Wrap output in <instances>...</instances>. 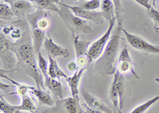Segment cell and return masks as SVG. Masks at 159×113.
I'll return each mask as SVG.
<instances>
[{
    "mask_svg": "<svg viewBox=\"0 0 159 113\" xmlns=\"http://www.w3.org/2000/svg\"><path fill=\"white\" fill-rule=\"evenodd\" d=\"M11 49L15 52L17 56V66L15 70H19L22 73L29 75L36 82L37 87L42 88L45 89L44 85L43 77L38 71L37 63V54L35 53L34 49L30 42H24L20 44L16 48L11 46Z\"/></svg>",
    "mask_w": 159,
    "mask_h": 113,
    "instance_id": "obj_1",
    "label": "cell"
},
{
    "mask_svg": "<svg viewBox=\"0 0 159 113\" xmlns=\"http://www.w3.org/2000/svg\"><path fill=\"white\" fill-rule=\"evenodd\" d=\"M123 25L119 21V25L115 29L114 34L109 40L104 51L99 58L94 61L92 67V73H99L101 76L114 75L116 69L114 64L118 55L119 48V41L121 39V33L123 31Z\"/></svg>",
    "mask_w": 159,
    "mask_h": 113,
    "instance_id": "obj_2",
    "label": "cell"
},
{
    "mask_svg": "<svg viewBox=\"0 0 159 113\" xmlns=\"http://www.w3.org/2000/svg\"><path fill=\"white\" fill-rule=\"evenodd\" d=\"M58 4L61 6V8L57 14L65 23V26L72 32V34H79V32L84 34H92L93 32V29L88 24L87 21L76 16L69 8L62 5L61 2H59Z\"/></svg>",
    "mask_w": 159,
    "mask_h": 113,
    "instance_id": "obj_3",
    "label": "cell"
},
{
    "mask_svg": "<svg viewBox=\"0 0 159 113\" xmlns=\"http://www.w3.org/2000/svg\"><path fill=\"white\" fill-rule=\"evenodd\" d=\"M116 19H117L116 16L112 18L111 20L109 22L108 28H107V31L105 32L104 34L100 38L93 42L89 47V50L86 53V56L89 59V61L90 64H92V62H94L95 61L97 60L99 56H101L103 52L104 51L105 48L107 46L109 40L111 39V34L112 29H113V26H114Z\"/></svg>",
    "mask_w": 159,
    "mask_h": 113,
    "instance_id": "obj_4",
    "label": "cell"
},
{
    "mask_svg": "<svg viewBox=\"0 0 159 113\" xmlns=\"http://www.w3.org/2000/svg\"><path fill=\"white\" fill-rule=\"evenodd\" d=\"M80 105L79 97H68L57 100L52 108L45 109L42 113H83Z\"/></svg>",
    "mask_w": 159,
    "mask_h": 113,
    "instance_id": "obj_5",
    "label": "cell"
},
{
    "mask_svg": "<svg viewBox=\"0 0 159 113\" xmlns=\"http://www.w3.org/2000/svg\"><path fill=\"white\" fill-rule=\"evenodd\" d=\"M123 32L124 33L126 39L130 45V46H132L135 49L146 52V53H158L159 54V46L150 44L140 37L129 33L125 29H123Z\"/></svg>",
    "mask_w": 159,
    "mask_h": 113,
    "instance_id": "obj_6",
    "label": "cell"
},
{
    "mask_svg": "<svg viewBox=\"0 0 159 113\" xmlns=\"http://www.w3.org/2000/svg\"><path fill=\"white\" fill-rule=\"evenodd\" d=\"M134 62H133L130 54H129V51L127 46H124L119 53L116 70L122 75L130 73L131 74H133V76L136 79H139V77L134 70Z\"/></svg>",
    "mask_w": 159,
    "mask_h": 113,
    "instance_id": "obj_7",
    "label": "cell"
},
{
    "mask_svg": "<svg viewBox=\"0 0 159 113\" xmlns=\"http://www.w3.org/2000/svg\"><path fill=\"white\" fill-rule=\"evenodd\" d=\"M62 5L69 8L72 13L74 14L76 16L79 17L80 18H83L84 20H89L92 22H94L96 23H103L104 21V18L102 16L100 12H96L93 11H88L82 7H80L77 6H69L66 4L61 3Z\"/></svg>",
    "mask_w": 159,
    "mask_h": 113,
    "instance_id": "obj_8",
    "label": "cell"
},
{
    "mask_svg": "<svg viewBox=\"0 0 159 113\" xmlns=\"http://www.w3.org/2000/svg\"><path fill=\"white\" fill-rule=\"evenodd\" d=\"M80 94H81L82 97L84 100L85 104L90 108H93V109L99 110V111H102L106 113H113L112 110L109 108L108 106L106 105L101 100L95 97L91 93L86 91L84 88L80 89Z\"/></svg>",
    "mask_w": 159,
    "mask_h": 113,
    "instance_id": "obj_9",
    "label": "cell"
},
{
    "mask_svg": "<svg viewBox=\"0 0 159 113\" xmlns=\"http://www.w3.org/2000/svg\"><path fill=\"white\" fill-rule=\"evenodd\" d=\"M43 46L47 55L51 56L52 58H56L57 56H63L66 58L69 56V50L54 43L49 35H48V38H45Z\"/></svg>",
    "mask_w": 159,
    "mask_h": 113,
    "instance_id": "obj_10",
    "label": "cell"
},
{
    "mask_svg": "<svg viewBox=\"0 0 159 113\" xmlns=\"http://www.w3.org/2000/svg\"><path fill=\"white\" fill-rule=\"evenodd\" d=\"M11 7L15 16L18 18H24L25 16L34 13L37 10L29 0H20L13 4Z\"/></svg>",
    "mask_w": 159,
    "mask_h": 113,
    "instance_id": "obj_11",
    "label": "cell"
},
{
    "mask_svg": "<svg viewBox=\"0 0 159 113\" xmlns=\"http://www.w3.org/2000/svg\"><path fill=\"white\" fill-rule=\"evenodd\" d=\"M84 70L85 69H79L77 71L73 73L72 77H68L67 79H65L70 88L71 95L72 97H79L78 95H79L80 80L81 78V76Z\"/></svg>",
    "mask_w": 159,
    "mask_h": 113,
    "instance_id": "obj_12",
    "label": "cell"
},
{
    "mask_svg": "<svg viewBox=\"0 0 159 113\" xmlns=\"http://www.w3.org/2000/svg\"><path fill=\"white\" fill-rule=\"evenodd\" d=\"M44 85L45 88L52 92V93L55 96L56 98L58 100L63 99V93H62V86L61 82L57 79H53L49 76L48 77L45 78Z\"/></svg>",
    "mask_w": 159,
    "mask_h": 113,
    "instance_id": "obj_13",
    "label": "cell"
},
{
    "mask_svg": "<svg viewBox=\"0 0 159 113\" xmlns=\"http://www.w3.org/2000/svg\"><path fill=\"white\" fill-rule=\"evenodd\" d=\"M33 6L39 11H52L57 13L60 8L56 4L59 2L60 0H29Z\"/></svg>",
    "mask_w": 159,
    "mask_h": 113,
    "instance_id": "obj_14",
    "label": "cell"
},
{
    "mask_svg": "<svg viewBox=\"0 0 159 113\" xmlns=\"http://www.w3.org/2000/svg\"><path fill=\"white\" fill-rule=\"evenodd\" d=\"M29 93H31L32 95L35 96L38 98V101L41 104L51 106V107L54 105V101L52 100V97L49 95V93L45 91V89L42 88L34 87Z\"/></svg>",
    "mask_w": 159,
    "mask_h": 113,
    "instance_id": "obj_15",
    "label": "cell"
},
{
    "mask_svg": "<svg viewBox=\"0 0 159 113\" xmlns=\"http://www.w3.org/2000/svg\"><path fill=\"white\" fill-rule=\"evenodd\" d=\"M72 35V38H73V46H74L75 52H76V58L80 57V56H85L88 50H89V47L90 46L91 42L80 39L78 34Z\"/></svg>",
    "mask_w": 159,
    "mask_h": 113,
    "instance_id": "obj_16",
    "label": "cell"
},
{
    "mask_svg": "<svg viewBox=\"0 0 159 113\" xmlns=\"http://www.w3.org/2000/svg\"><path fill=\"white\" fill-rule=\"evenodd\" d=\"M33 34V46L36 54L41 52V47L45 39V31L38 29L35 26H30Z\"/></svg>",
    "mask_w": 159,
    "mask_h": 113,
    "instance_id": "obj_17",
    "label": "cell"
},
{
    "mask_svg": "<svg viewBox=\"0 0 159 113\" xmlns=\"http://www.w3.org/2000/svg\"><path fill=\"white\" fill-rule=\"evenodd\" d=\"M100 9H101L100 13H101L102 16L105 20L108 22V23L112 18L116 17L115 5L111 0H102Z\"/></svg>",
    "mask_w": 159,
    "mask_h": 113,
    "instance_id": "obj_18",
    "label": "cell"
},
{
    "mask_svg": "<svg viewBox=\"0 0 159 113\" xmlns=\"http://www.w3.org/2000/svg\"><path fill=\"white\" fill-rule=\"evenodd\" d=\"M49 59V69H48V73L50 77L53 79H60L63 77L65 79L68 78V76L62 71L58 66L55 58H52V56L48 55Z\"/></svg>",
    "mask_w": 159,
    "mask_h": 113,
    "instance_id": "obj_19",
    "label": "cell"
},
{
    "mask_svg": "<svg viewBox=\"0 0 159 113\" xmlns=\"http://www.w3.org/2000/svg\"><path fill=\"white\" fill-rule=\"evenodd\" d=\"M117 72V89L118 94H119V110L121 111L123 109V104H124V97H125V80L123 75L119 73V72L116 70Z\"/></svg>",
    "mask_w": 159,
    "mask_h": 113,
    "instance_id": "obj_20",
    "label": "cell"
},
{
    "mask_svg": "<svg viewBox=\"0 0 159 113\" xmlns=\"http://www.w3.org/2000/svg\"><path fill=\"white\" fill-rule=\"evenodd\" d=\"M22 97V104L17 106L18 111H26L31 113H35L37 111V108L35 104H34L33 100L26 95L21 96Z\"/></svg>",
    "mask_w": 159,
    "mask_h": 113,
    "instance_id": "obj_21",
    "label": "cell"
},
{
    "mask_svg": "<svg viewBox=\"0 0 159 113\" xmlns=\"http://www.w3.org/2000/svg\"><path fill=\"white\" fill-rule=\"evenodd\" d=\"M110 98L111 100L112 104L114 106V108L118 109V106L119 104V100L117 89V72H116V73L114 74L113 80H112L111 85ZM118 111H119V109H118Z\"/></svg>",
    "mask_w": 159,
    "mask_h": 113,
    "instance_id": "obj_22",
    "label": "cell"
},
{
    "mask_svg": "<svg viewBox=\"0 0 159 113\" xmlns=\"http://www.w3.org/2000/svg\"><path fill=\"white\" fill-rule=\"evenodd\" d=\"M1 77H4V78H6L7 80H10L11 82H12V84H14V85L15 86V88H17V91L15 92V93H11V94L16 93V94H18L20 97H21V96H23V95H26V94H27V93H29L30 90H32L33 88H34V87H33V86H29V85H26V84H19V83L16 82L15 80H12V79H11L10 77H7V76H5L4 74H2V73H1Z\"/></svg>",
    "mask_w": 159,
    "mask_h": 113,
    "instance_id": "obj_23",
    "label": "cell"
},
{
    "mask_svg": "<svg viewBox=\"0 0 159 113\" xmlns=\"http://www.w3.org/2000/svg\"><path fill=\"white\" fill-rule=\"evenodd\" d=\"M76 5L88 11H94L100 7L101 2L100 0H89V1L80 0L79 2H76Z\"/></svg>",
    "mask_w": 159,
    "mask_h": 113,
    "instance_id": "obj_24",
    "label": "cell"
},
{
    "mask_svg": "<svg viewBox=\"0 0 159 113\" xmlns=\"http://www.w3.org/2000/svg\"><path fill=\"white\" fill-rule=\"evenodd\" d=\"M13 16H15L11 7H10L7 3L1 2L0 3V18L1 21H10Z\"/></svg>",
    "mask_w": 159,
    "mask_h": 113,
    "instance_id": "obj_25",
    "label": "cell"
},
{
    "mask_svg": "<svg viewBox=\"0 0 159 113\" xmlns=\"http://www.w3.org/2000/svg\"><path fill=\"white\" fill-rule=\"evenodd\" d=\"M158 100H159V95H157V96H156V97H154V98L150 99V100H148V101H147V102H145L144 104L138 106L137 108H134V109L130 113H144V112H146V111L148 110V108H150V106L153 105L154 103H156L157 101H158ZM119 113H122L121 111H119Z\"/></svg>",
    "mask_w": 159,
    "mask_h": 113,
    "instance_id": "obj_26",
    "label": "cell"
},
{
    "mask_svg": "<svg viewBox=\"0 0 159 113\" xmlns=\"http://www.w3.org/2000/svg\"><path fill=\"white\" fill-rule=\"evenodd\" d=\"M37 59H38V65L40 69V71L42 72V75L44 76V78H46V77H49V73H48L49 66H48L47 61L44 58V56H42L41 52H39L37 54Z\"/></svg>",
    "mask_w": 159,
    "mask_h": 113,
    "instance_id": "obj_27",
    "label": "cell"
},
{
    "mask_svg": "<svg viewBox=\"0 0 159 113\" xmlns=\"http://www.w3.org/2000/svg\"><path fill=\"white\" fill-rule=\"evenodd\" d=\"M148 15L152 20L154 21L155 28L157 30L159 29V11H157V10L152 7L151 9L149 10Z\"/></svg>",
    "mask_w": 159,
    "mask_h": 113,
    "instance_id": "obj_28",
    "label": "cell"
},
{
    "mask_svg": "<svg viewBox=\"0 0 159 113\" xmlns=\"http://www.w3.org/2000/svg\"><path fill=\"white\" fill-rule=\"evenodd\" d=\"M76 63H77V66L79 67V69H87L88 66L90 65L89 61V59L88 57L85 56H80V57H77L76 58Z\"/></svg>",
    "mask_w": 159,
    "mask_h": 113,
    "instance_id": "obj_29",
    "label": "cell"
},
{
    "mask_svg": "<svg viewBox=\"0 0 159 113\" xmlns=\"http://www.w3.org/2000/svg\"><path fill=\"white\" fill-rule=\"evenodd\" d=\"M115 5L116 9V16L117 18H119L121 14L123 12V9L121 5V0H111Z\"/></svg>",
    "mask_w": 159,
    "mask_h": 113,
    "instance_id": "obj_30",
    "label": "cell"
},
{
    "mask_svg": "<svg viewBox=\"0 0 159 113\" xmlns=\"http://www.w3.org/2000/svg\"><path fill=\"white\" fill-rule=\"evenodd\" d=\"M67 68L68 70L70 72H72V73H75V72H76L79 70L77 63H76V61H72L69 62L67 65Z\"/></svg>",
    "mask_w": 159,
    "mask_h": 113,
    "instance_id": "obj_31",
    "label": "cell"
},
{
    "mask_svg": "<svg viewBox=\"0 0 159 113\" xmlns=\"http://www.w3.org/2000/svg\"><path fill=\"white\" fill-rule=\"evenodd\" d=\"M133 1L136 2L137 3L140 4L141 6L144 7L145 8H147L148 11L152 8V7L150 5V3H149V1H150V0H133Z\"/></svg>",
    "mask_w": 159,
    "mask_h": 113,
    "instance_id": "obj_32",
    "label": "cell"
},
{
    "mask_svg": "<svg viewBox=\"0 0 159 113\" xmlns=\"http://www.w3.org/2000/svg\"><path fill=\"white\" fill-rule=\"evenodd\" d=\"M84 107L85 108V110L84 111L83 113H106V112H103L102 111H99V110H96V109H93V108H90L87 104H84Z\"/></svg>",
    "mask_w": 159,
    "mask_h": 113,
    "instance_id": "obj_33",
    "label": "cell"
},
{
    "mask_svg": "<svg viewBox=\"0 0 159 113\" xmlns=\"http://www.w3.org/2000/svg\"><path fill=\"white\" fill-rule=\"evenodd\" d=\"M2 1L5 2L6 3L10 4V5H11V6H12L13 4L15 3V2H18V1H20V0H2Z\"/></svg>",
    "mask_w": 159,
    "mask_h": 113,
    "instance_id": "obj_34",
    "label": "cell"
},
{
    "mask_svg": "<svg viewBox=\"0 0 159 113\" xmlns=\"http://www.w3.org/2000/svg\"><path fill=\"white\" fill-rule=\"evenodd\" d=\"M155 81H156V82H157V83H158V84H159V78H156V79H155Z\"/></svg>",
    "mask_w": 159,
    "mask_h": 113,
    "instance_id": "obj_35",
    "label": "cell"
},
{
    "mask_svg": "<svg viewBox=\"0 0 159 113\" xmlns=\"http://www.w3.org/2000/svg\"><path fill=\"white\" fill-rule=\"evenodd\" d=\"M15 112H17V111H9V112H7V113H15Z\"/></svg>",
    "mask_w": 159,
    "mask_h": 113,
    "instance_id": "obj_36",
    "label": "cell"
},
{
    "mask_svg": "<svg viewBox=\"0 0 159 113\" xmlns=\"http://www.w3.org/2000/svg\"><path fill=\"white\" fill-rule=\"evenodd\" d=\"M153 2H154V6H155V0H153Z\"/></svg>",
    "mask_w": 159,
    "mask_h": 113,
    "instance_id": "obj_37",
    "label": "cell"
}]
</instances>
